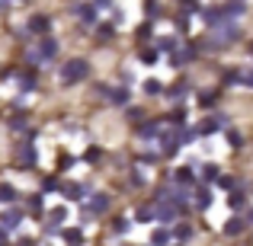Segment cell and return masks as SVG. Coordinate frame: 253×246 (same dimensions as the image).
I'll use <instances>...</instances> for the list:
<instances>
[{
    "instance_id": "cell-22",
    "label": "cell",
    "mask_w": 253,
    "mask_h": 246,
    "mask_svg": "<svg viewBox=\"0 0 253 246\" xmlns=\"http://www.w3.org/2000/svg\"><path fill=\"white\" fill-rule=\"evenodd\" d=\"M173 237H176V240H189L192 227H189V224H176V227H173Z\"/></svg>"
},
{
    "instance_id": "cell-36",
    "label": "cell",
    "mask_w": 253,
    "mask_h": 246,
    "mask_svg": "<svg viewBox=\"0 0 253 246\" xmlns=\"http://www.w3.org/2000/svg\"><path fill=\"white\" fill-rule=\"evenodd\" d=\"M157 45H161V48H164V51H170V48H173V45H176V38H161V42H157Z\"/></svg>"
},
{
    "instance_id": "cell-37",
    "label": "cell",
    "mask_w": 253,
    "mask_h": 246,
    "mask_svg": "<svg viewBox=\"0 0 253 246\" xmlns=\"http://www.w3.org/2000/svg\"><path fill=\"white\" fill-rule=\"evenodd\" d=\"M128 182H131V185H135V189H138V185H144V179H141V173H131V179H128Z\"/></svg>"
},
{
    "instance_id": "cell-28",
    "label": "cell",
    "mask_w": 253,
    "mask_h": 246,
    "mask_svg": "<svg viewBox=\"0 0 253 246\" xmlns=\"http://www.w3.org/2000/svg\"><path fill=\"white\" fill-rule=\"evenodd\" d=\"M128 230V221L125 217H116V224H112V234H125Z\"/></svg>"
},
{
    "instance_id": "cell-1",
    "label": "cell",
    "mask_w": 253,
    "mask_h": 246,
    "mask_svg": "<svg viewBox=\"0 0 253 246\" xmlns=\"http://www.w3.org/2000/svg\"><path fill=\"white\" fill-rule=\"evenodd\" d=\"M86 74H90V68H86L84 58H71V61L61 68V83L64 86H74V83H81Z\"/></svg>"
},
{
    "instance_id": "cell-20",
    "label": "cell",
    "mask_w": 253,
    "mask_h": 246,
    "mask_svg": "<svg viewBox=\"0 0 253 246\" xmlns=\"http://www.w3.org/2000/svg\"><path fill=\"white\" fill-rule=\"evenodd\" d=\"M64 243H68V246H81L84 234H81V230H64Z\"/></svg>"
},
{
    "instance_id": "cell-31",
    "label": "cell",
    "mask_w": 253,
    "mask_h": 246,
    "mask_svg": "<svg viewBox=\"0 0 253 246\" xmlns=\"http://www.w3.org/2000/svg\"><path fill=\"white\" fill-rule=\"evenodd\" d=\"M42 189H45V192H58V189H61V182H58V179H45Z\"/></svg>"
},
{
    "instance_id": "cell-7",
    "label": "cell",
    "mask_w": 253,
    "mask_h": 246,
    "mask_svg": "<svg viewBox=\"0 0 253 246\" xmlns=\"http://www.w3.org/2000/svg\"><path fill=\"white\" fill-rule=\"evenodd\" d=\"M19 221H23V211L10 208V211H3V217H0V227H3V230H13V227H19Z\"/></svg>"
},
{
    "instance_id": "cell-6",
    "label": "cell",
    "mask_w": 253,
    "mask_h": 246,
    "mask_svg": "<svg viewBox=\"0 0 253 246\" xmlns=\"http://www.w3.org/2000/svg\"><path fill=\"white\" fill-rule=\"evenodd\" d=\"M106 208H109V195H93L90 205H86V217L90 214H103Z\"/></svg>"
},
{
    "instance_id": "cell-11",
    "label": "cell",
    "mask_w": 253,
    "mask_h": 246,
    "mask_svg": "<svg viewBox=\"0 0 253 246\" xmlns=\"http://www.w3.org/2000/svg\"><path fill=\"white\" fill-rule=\"evenodd\" d=\"M218 125H221V118H202V122H199V135H215L218 131Z\"/></svg>"
},
{
    "instance_id": "cell-13",
    "label": "cell",
    "mask_w": 253,
    "mask_h": 246,
    "mask_svg": "<svg viewBox=\"0 0 253 246\" xmlns=\"http://www.w3.org/2000/svg\"><path fill=\"white\" fill-rule=\"evenodd\" d=\"M36 160H39V154H36V147H32V144L19 150V163H23V166H36Z\"/></svg>"
},
{
    "instance_id": "cell-8",
    "label": "cell",
    "mask_w": 253,
    "mask_h": 246,
    "mask_svg": "<svg viewBox=\"0 0 253 246\" xmlns=\"http://www.w3.org/2000/svg\"><path fill=\"white\" fill-rule=\"evenodd\" d=\"M26 26H29V32H36V35H45L51 23H48V16H42V13H36V16H32V19H29Z\"/></svg>"
},
{
    "instance_id": "cell-3",
    "label": "cell",
    "mask_w": 253,
    "mask_h": 246,
    "mask_svg": "<svg viewBox=\"0 0 253 246\" xmlns=\"http://www.w3.org/2000/svg\"><path fill=\"white\" fill-rule=\"evenodd\" d=\"M36 55H39V61H51V58L58 55V42H55V38H51V35H45L42 42H39Z\"/></svg>"
},
{
    "instance_id": "cell-25",
    "label": "cell",
    "mask_w": 253,
    "mask_h": 246,
    "mask_svg": "<svg viewBox=\"0 0 253 246\" xmlns=\"http://www.w3.org/2000/svg\"><path fill=\"white\" fill-rule=\"evenodd\" d=\"M202 179H205V185H209L211 179H218V166H215V163H209V166L202 170Z\"/></svg>"
},
{
    "instance_id": "cell-14",
    "label": "cell",
    "mask_w": 253,
    "mask_h": 246,
    "mask_svg": "<svg viewBox=\"0 0 253 246\" xmlns=\"http://www.w3.org/2000/svg\"><path fill=\"white\" fill-rule=\"evenodd\" d=\"M224 234H228V237H237V234H244V221H241V217H231V221L224 224Z\"/></svg>"
},
{
    "instance_id": "cell-35",
    "label": "cell",
    "mask_w": 253,
    "mask_h": 246,
    "mask_svg": "<svg viewBox=\"0 0 253 246\" xmlns=\"http://www.w3.org/2000/svg\"><path fill=\"white\" fill-rule=\"evenodd\" d=\"M199 105H205V109H209V105H215V96H211V93H202V103Z\"/></svg>"
},
{
    "instance_id": "cell-18",
    "label": "cell",
    "mask_w": 253,
    "mask_h": 246,
    "mask_svg": "<svg viewBox=\"0 0 253 246\" xmlns=\"http://www.w3.org/2000/svg\"><path fill=\"white\" fill-rule=\"evenodd\" d=\"M64 195H68V198H84L86 189H84V185H77V182H71V185H64Z\"/></svg>"
},
{
    "instance_id": "cell-12",
    "label": "cell",
    "mask_w": 253,
    "mask_h": 246,
    "mask_svg": "<svg viewBox=\"0 0 253 246\" xmlns=\"http://www.w3.org/2000/svg\"><path fill=\"white\" fill-rule=\"evenodd\" d=\"M228 205H231V211H244V208H247V198H244V189H241V192H231V195H228Z\"/></svg>"
},
{
    "instance_id": "cell-41",
    "label": "cell",
    "mask_w": 253,
    "mask_h": 246,
    "mask_svg": "<svg viewBox=\"0 0 253 246\" xmlns=\"http://www.w3.org/2000/svg\"><path fill=\"white\" fill-rule=\"evenodd\" d=\"M96 6H106V10H109V6H112V0H96Z\"/></svg>"
},
{
    "instance_id": "cell-17",
    "label": "cell",
    "mask_w": 253,
    "mask_h": 246,
    "mask_svg": "<svg viewBox=\"0 0 253 246\" xmlns=\"http://www.w3.org/2000/svg\"><path fill=\"white\" fill-rule=\"evenodd\" d=\"M221 185L228 192H241L244 189V182H241V179H234V176H221Z\"/></svg>"
},
{
    "instance_id": "cell-39",
    "label": "cell",
    "mask_w": 253,
    "mask_h": 246,
    "mask_svg": "<svg viewBox=\"0 0 253 246\" xmlns=\"http://www.w3.org/2000/svg\"><path fill=\"white\" fill-rule=\"evenodd\" d=\"M228 141H231V144H234V147H237V144H241V135H237V131L231 128V131H228Z\"/></svg>"
},
{
    "instance_id": "cell-38",
    "label": "cell",
    "mask_w": 253,
    "mask_h": 246,
    "mask_svg": "<svg viewBox=\"0 0 253 246\" xmlns=\"http://www.w3.org/2000/svg\"><path fill=\"white\" fill-rule=\"evenodd\" d=\"M141 61H144V64H154V61H157V55H154V51H144Z\"/></svg>"
},
{
    "instance_id": "cell-19",
    "label": "cell",
    "mask_w": 253,
    "mask_h": 246,
    "mask_svg": "<svg viewBox=\"0 0 253 246\" xmlns=\"http://www.w3.org/2000/svg\"><path fill=\"white\" fill-rule=\"evenodd\" d=\"M154 208H138L135 211V221H141V224H151V221H154Z\"/></svg>"
},
{
    "instance_id": "cell-21",
    "label": "cell",
    "mask_w": 253,
    "mask_h": 246,
    "mask_svg": "<svg viewBox=\"0 0 253 246\" xmlns=\"http://www.w3.org/2000/svg\"><path fill=\"white\" fill-rule=\"evenodd\" d=\"M167 243H170L167 230H154V234H151V246H167Z\"/></svg>"
},
{
    "instance_id": "cell-34",
    "label": "cell",
    "mask_w": 253,
    "mask_h": 246,
    "mask_svg": "<svg viewBox=\"0 0 253 246\" xmlns=\"http://www.w3.org/2000/svg\"><path fill=\"white\" fill-rule=\"evenodd\" d=\"M241 83H247V86H253V70H241Z\"/></svg>"
},
{
    "instance_id": "cell-27",
    "label": "cell",
    "mask_w": 253,
    "mask_h": 246,
    "mask_svg": "<svg viewBox=\"0 0 253 246\" xmlns=\"http://www.w3.org/2000/svg\"><path fill=\"white\" fill-rule=\"evenodd\" d=\"M29 208H32V214H42V195H32L29 198Z\"/></svg>"
},
{
    "instance_id": "cell-29",
    "label": "cell",
    "mask_w": 253,
    "mask_h": 246,
    "mask_svg": "<svg viewBox=\"0 0 253 246\" xmlns=\"http://www.w3.org/2000/svg\"><path fill=\"white\" fill-rule=\"evenodd\" d=\"M144 93H148V96H154V93H161V83H157V80H148V83H144Z\"/></svg>"
},
{
    "instance_id": "cell-23",
    "label": "cell",
    "mask_w": 253,
    "mask_h": 246,
    "mask_svg": "<svg viewBox=\"0 0 253 246\" xmlns=\"http://www.w3.org/2000/svg\"><path fill=\"white\" fill-rule=\"evenodd\" d=\"M109 96H112V103H116V105H125V103H128V90H112Z\"/></svg>"
},
{
    "instance_id": "cell-5",
    "label": "cell",
    "mask_w": 253,
    "mask_h": 246,
    "mask_svg": "<svg viewBox=\"0 0 253 246\" xmlns=\"http://www.w3.org/2000/svg\"><path fill=\"white\" fill-rule=\"evenodd\" d=\"M154 214H157V221L167 224V221H173V217H176V205H173V202H157V205H154Z\"/></svg>"
},
{
    "instance_id": "cell-2",
    "label": "cell",
    "mask_w": 253,
    "mask_h": 246,
    "mask_svg": "<svg viewBox=\"0 0 253 246\" xmlns=\"http://www.w3.org/2000/svg\"><path fill=\"white\" fill-rule=\"evenodd\" d=\"M237 35H241V29H237L234 23H224L221 29H215V32H211V45H218V48H221V45H231Z\"/></svg>"
},
{
    "instance_id": "cell-24",
    "label": "cell",
    "mask_w": 253,
    "mask_h": 246,
    "mask_svg": "<svg viewBox=\"0 0 253 246\" xmlns=\"http://www.w3.org/2000/svg\"><path fill=\"white\" fill-rule=\"evenodd\" d=\"M192 58H196V48H183V55L173 58V64H186V61H192Z\"/></svg>"
},
{
    "instance_id": "cell-32",
    "label": "cell",
    "mask_w": 253,
    "mask_h": 246,
    "mask_svg": "<svg viewBox=\"0 0 253 246\" xmlns=\"http://www.w3.org/2000/svg\"><path fill=\"white\" fill-rule=\"evenodd\" d=\"M19 86H23V90H32V86H36V77H32V74H26V77H23V83H19Z\"/></svg>"
},
{
    "instance_id": "cell-16",
    "label": "cell",
    "mask_w": 253,
    "mask_h": 246,
    "mask_svg": "<svg viewBox=\"0 0 253 246\" xmlns=\"http://www.w3.org/2000/svg\"><path fill=\"white\" fill-rule=\"evenodd\" d=\"M0 202H6V205H10V202H16V189H13L10 182H3V185H0Z\"/></svg>"
},
{
    "instance_id": "cell-4",
    "label": "cell",
    "mask_w": 253,
    "mask_h": 246,
    "mask_svg": "<svg viewBox=\"0 0 253 246\" xmlns=\"http://www.w3.org/2000/svg\"><path fill=\"white\" fill-rule=\"evenodd\" d=\"M192 208H199V211H209L211 208V192H209V185H199V189L192 192Z\"/></svg>"
},
{
    "instance_id": "cell-40",
    "label": "cell",
    "mask_w": 253,
    "mask_h": 246,
    "mask_svg": "<svg viewBox=\"0 0 253 246\" xmlns=\"http://www.w3.org/2000/svg\"><path fill=\"white\" fill-rule=\"evenodd\" d=\"M0 246H10V240H6V230L0 227Z\"/></svg>"
},
{
    "instance_id": "cell-42",
    "label": "cell",
    "mask_w": 253,
    "mask_h": 246,
    "mask_svg": "<svg viewBox=\"0 0 253 246\" xmlns=\"http://www.w3.org/2000/svg\"><path fill=\"white\" fill-rule=\"evenodd\" d=\"M6 3H10V0H0V6H6Z\"/></svg>"
},
{
    "instance_id": "cell-10",
    "label": "cell",
    "mask_w": 253,
    "mask_h": 246,
    "mask_svg": "<svg viewBox=\"0 0 253 246\" xmlns=\"http://www.w3.org/2000/svg\"><path fill=\"white\" fill-rule=\"evenodd\" d=\"M173 182H176L179 189H186V185H192V170H189V166H179V170L173 173Z\"/></svg>"
},
{
    "instance_id": "cell-26",
    "label": "cell",
    "mask_w": 253,
    "mask_h": 246,
    "mask_svg": "<svg viewBox=\"0 0 253 246\" xmlns=\"http://www.w3.org/2000/svg\"><path fill=\"white\" fill-rule=\"evenodd\" d=\"M224 13H228V16H237V13H244V0H234V3H228V6H224Z\"/></svg>"
},
{
    "instance_id": "cell-9",
    "label": "cell",
    "mask_w": 253,
    "mask_h": 246,
    "mask_svg": "<svg viewBox=\"0 0 253 246\" xmlns=\"http://www.w3.org/2000/svg\"><path fill=\"white\" fill-rule=\"evenodd\" d=\"M64 217H68V208H64V205L51 208V211H48V230H58V227L64 224Z\"/></svg>"
},
{
    "instance_id": "cell-33",
    "label": "cell",
    "mask_w": 253,
    "mask_h": 246,
    "mask_svg": "<svg viewBox=\"0 0 253 246\" xmlns=\"http://www.w3.org/2000/svg\"><path fill=\"white\" fill-rule=\"evenodd\" d=\"M179 6H183V10H199V3H196V0H179Z\"/></svg>"
},
{
    "instance_id": "cell-15",
    "label": "cell",
    "mask_w": 253,
    "mask_h": 246,
    "mask_svg": "<svg viewBox=\"0 0 253 246\" xmlns=\"http://www.w3.org/2000/svg\"><path fill=\"white\" fill-rule=\"evenodd\" d=\"M74 13L84 19V23H93V16H96V10H93L90 3H81V6H74Z\"/></svg>"
},
{
    "instance_id": "cell-30",
    "label": "cell",
    "mask_w": 253,
    "mask_h": 246,
    "mask_svg": "<svg viewBox=\"0 0 253 246\" xmlns=\"http://www.w3.org/2000/svg\"><path fill=\"white\" fill-rule=\"evenodd\" d=\"M224 83H241V70H228V74H224Z\"/></svg>"
}]
</instances>
